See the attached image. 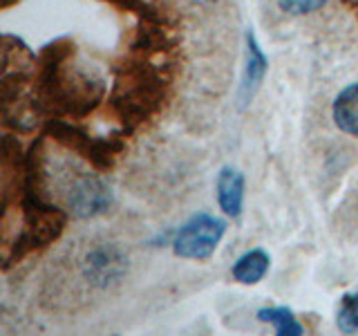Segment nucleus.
<instances>
[{
	"instance_id": "obj_4",
	"label": "nucleus",
	"mask_w": 358,
	"mask_h": 336,
	"mask_svg": "<svg viewBox=\"0 0 358 336\" xmlns=\"http://www.w3.org/2000/svg\"><path fill=\"white\" fill-rule=\"evenodd\" d=\"M217 202L229 218H240L244 206V175L231 166H224L217 175Z\"/></svg>"
},
{
	"instance_id": "obj_2",
	"label": "nucleus",
	"mask_w": 358,
	"mask_h": 336,
	"mask_svg": "<svg viewBox=\"0 0 358 336\" xmlns=\"http://www.w3.org/2000/svg\"><path fill=\"white\" fill-rule=\"evenodd\" d=\"M224 233H227V222L222 218L208 216V213H197L177 231L173 240V251L175 255L188 258V260H206V258L215 253Z\"/></svg>"
},
{
	"instance_id": "obj_9",
	"label": "nucleus",
	"mask_w": 358,
	"mask_h": 336,
	"mask_svg": "<svg viewBox=\"0 0 358 336\" xmlns=\"http://www.w3.org/2000/svg\"><path fill=\"white\" fill-rule=\"evenodd\" d=\"M338 323L341 332L345 334H354L358 332V291H350L341 298V305H338Z\"/></svg>"
},
{
	"instance_id": "obj_5",
	"label": "nucleus",
	"mask_w": 358,
	"mask_h": 336,
	"mask_svg": "<svg viewBox=\"0 0 358 336\" xmlns=\"http://www.w3.org/2000/svg\"><path fill=\"white\" fill-rule=\"evenodd\" d=\"M246 45H249V50H246V67H244V83H242V101L244 104H249L251 97L255 94V90L260 88L262 78H264V72H266V59L260 50V45H257L255 36L249 31L246 34Z\"/></svg>"
},
{
	"instance_id": "obj_8",
	"label": "nucleus",
	"mask_w": 358,
	"mask_h": 336,
	"mask_svg": "<svg viewBox=\"0 0 358 336\" xmlns=\"http://www.w3.org/2000/svg\"><path fill=\"white\" fill-rule=\"evenodd\" d=\"M257 318L273 325L275 334L280 336H300L302 334V325L294 316V312L289 307H264L257 312Z\"/></svg>"
},
{
	"instance_id": "obj_10",
	"label": "nucleus",
	"mask_w": 358,
	"mask_h": 336,
	"mask_svg": "<svg viewBox=\"0 0 358 336\" xmlns=\"http://www.w3.org/2000/svg\"><path fill=\"white\" fill-rule=\"evenodd\" d=\"M329 0H278V7L291 16H305L311 11H318L320 7L327 5Z\"/></svg>"
},
{
	"instance_id": "obj_6",
	"label": "nucleus",
	"mask_w": 358,
	"mask_h": 336,
	"mask_svg": "<svg viewBox=\"0 0 358 336\" xmlns=\"http://www.w3.org/2000/svg\"><path fill=\"white\" fill-rule=\"evenodd\" d=\"M268 267H271V258H268V253L262 249H251L235 260L231 274L242 285H255L266 276Z\"/></svg>"
},
{
	"instance_id": "obj_3",
	"label": "nucleus",
	"mask_w": 358,
	"mask_h": 336,
	"mask_svg": "<svg viewBox=\"0 0 358 336\" xmlns=\"http://www.w3.org/2000/svg\"><path fill=\"white\" fill-rule=\"evenodd\" d=\"M112 200H115L112 197V190L103 179L99 175L85 173L72 182L70 193H67V206L72 209L76 218L90 220L110 211Z\"/></svg>"
},
{
	"instance_id": "obj_1",
	"label": "nucleus",
	"mask_w": 358,
	"mask_h": 336,
	"mask_svg": "<svg viewBox=\"0 0 358 336\" xmlns=\"http://www.w3.org/2000/svg\"><path fill=\"white\" fill-rule=\"evenodd\" d=\"M128 253L117 242H92L76 262L81 283L92 291H108L128 276Z\"/></svg>"
},
{
	"instance_id": "obj_7",
	"label": "nucleus",
	"mask_w": 358,
	"mask_h": 336,
	"mask_svg": "<svg viewBox=\"0 0 358 336\" xmlns=\"http://www.w3.org/2000/svg\"><path fill=\"white\" fill-rule=\"evenodd\" d=\"M331 115L336 126L345 134H358V83L341 90V94L334 101Z\"/></svg>"
}]
</instances>
